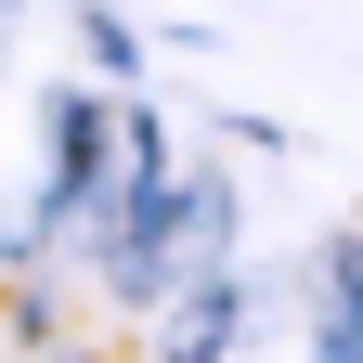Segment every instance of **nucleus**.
I'll use <instances>...</instances> for the list:
<instances>
[{
  "label": "nucleus",
  "instance_id": "f03ea898",
  "mask_svg": "<svg viewBox=\"0 0 363 363\" xmlns=\"http://www.w3.org/2000/svg\"><path fill=\"white\" fill-rule=\"evenodd\" d=\"M247 311H259V286H247V259H220V272H182V286L156 298V363H234V337H247Z\"/></svg>",
  "mask_w": 363,
  "mask_h": 363
},
{
  "label": "nucleus",
  "instance_id": "f257e3e1",
  "mask_svg": "<svg viewBox=\"0 0 363 363\" xmlns=\"http://www.w3.org/2000/svg\"><path fill=\"white\" fill-rule=\"evenodd\" d=\"M104 156H117V104H104V91H52V104H39V208H26V247L39 234H78V208L104 195Z\"/></svg>",
  "mask_w": 363,
  "mask_h": 363
}]
</instances>
